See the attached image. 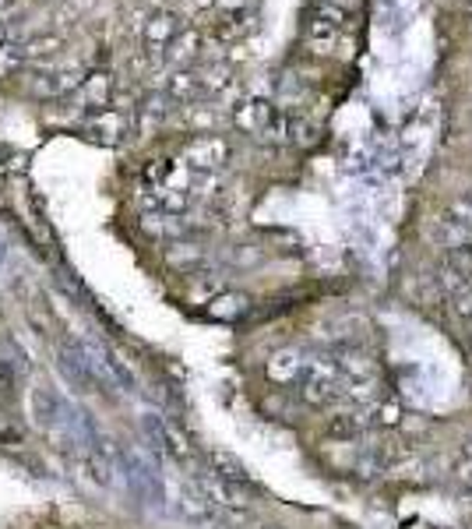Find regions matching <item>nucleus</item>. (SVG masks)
Here are the masks:
<instances>
[{
    "label": "nucleus",
    "mask_w": 472,
    "mask_h": 529,
    "mask_svg": "<svg viewBox=\"0 0 472 529\" xmlns=\"http://www.w3.org/2000/svg\"><path fill=\"white\" fill-rule=\"evenodd\" d=\"M230 159V141L219 134H198L183 145V166L190 174H215Z\"/></svg>",
    "instance_id": "f257e3e1"
},
{
    "label": "nucleus",
    "mask_w": 472,
    "mask_h": 529,
    "mask_svg": "<svg viewBox=\"0 0 472 529\" xmlns=\"http://www.w3.org/2000/svg\"><path fill=\"white\" fill-rule=\"evenodd\" d=\"M307 378H303V399L307 403H332V399H339L342 396V374H339V367L332 363V360H310L307 367Z\"/></svg>",
    "instance_id": "f03ea898"
},
{
    "label": "nucleus",
    "mask_w": 472,
    "mask_h": 529,
    "mask_svg": "<svg viewBox=\"0 0 472 529\" xmlns=\"http://www.w3.org/2000/svg\"><path fill=\"white\" fill-rule=\"evenodd\" d=\"M180 29V18L173 11H156L145 25H141V36H145V47H148V54L152 57H163V50L173 43V36H177Z\"/></svg>",
    "instance_id": "7ed1b4c3"
},
{
    "label": "nucleus",
    "mask_w": 472,
    "mask_h": 529,
    "mask_svg": "<svg viewBox=\"0 0 472 529\" xmlns=\"http://www.w3.org/2000/svg\"><path fill=\"white\" fill-rule=\"evenodd\" d=\"M85 131L92 138H99L103 145H117V141H123V134H127V117L120 110H114V107H103V110H92L85 117Z\"/></svg>",
    "instance_id": "20e7f679"
},
{
    "label": "nucleus",
    "mask_w": 472,
    "mask_h": 529,
    "mask_svg": "<svg viewBox=\"0 0 472 529\" xmlns=\"http://www.w3.org/2000/svg\"><path fill=\"white\" fill-rule=\"evenodd\" d=\"M275 117V107L268 103V99H247V103H240L236 107V127L240 131H250V134H265V127L272 124Z\"/></svg>",
    "instance_id": "39448f33"
},
{
    "label": "nucleus",
    "mask_w": 472,
    "mask_h": 529,
    "mask_svg": "<svg viewBox=\"0 0 472 529\" xmlns=\"http://www.w3.org/2000/svg\"><path fill=\"white\" fill-rule=\"evenodd\" d=\"M114 78L106 74V71H96V74H85V81H81V89H78V96H85V103L92 107V110H103V107H110V99H114Z\"/></svg>",
    "instance_id": "423d86ee"
},
{
    "label": "nucleus",
    "mask_w": 472,
    "mask_h": 529,
    "mask_svg": "<svg viewBox=\"0 0 472 529\" xmlns=\"http://www.w3.org/2000/svg\"><path fill=\"white\" fill-rule=\"evenodd\" d=\"M198 54H201V32L198 29H180L177 36H173V43L163 50V57L170 60V64H177V67L190 64Z\"/></svg>",
    "instance_id": "0eeeda50"
},
{
    "label": "nucleus",
    "mask_w": 472,
    "mask_h": 529,
    "mask_svg": "<svg viewBox=\"0 0 472 529\" xmlns=\"http://www.w3.org/2000/svg\"><path fill=\"white\" fill-rule=\"evenodd\" d=\"M303 367H307V360H303V353L299 350H279L272 360H268V378L279 381V385H290Z\"/></svg>",
    "instance_id": "6e6552de"
},
{
    "label": "nucleus",
    "mask_w": 472,
    "mask_h": 529,
    "mask_svg": "<svg viewBox=\"0 0 472 529\" xmlns=\"http://www.w3.org/2000/svg\"><path fill=\"white\" fill-rule=\"evenodd\" d=\"M18 50H21V60H50L63 50V36H57V32H43V36H32V39L18 43Z\"/></svg>",
    "instance_id": "1a4fd4ad"
},
{
    "label": "nucleus",
    "mask_w": 472,
    "mask_h": 529,
    "mask_svg": "<svg viewBox=\"0 0 472 529\" xmlns=\"http://www.w3.org/2000/svg\"><path fill=\"white\" fill-rule=\"evenodd\" d=\"M434 236H437L444 247H455V251H466V247H472V226L459 223L455 216H444V219L434 226Z\"/></svg>",
    "instance_id": "9d476101"
},
{
    "label": "nucleus",
    "mask_w": 472,
    "mask_h": 529,
    "mask_svg": "<svg viewBox=\"0 0 472 529\" xmlns=\"http://www.w3.org/2000/svg\"><path fill=\"white\" fill-rule=\"evenodd\" d=\"M335 367H339V374H346V378H374V360L359 350H346L339 356Z\"/></svg>",
    "instance_id": "9b49d317"
},
{
    "label": "nucleus",
    "mask_w": 472,
    "mask_h": 529,
    "mask_svg": "<svg viewBox=\"0 0 472 529\" xmlns=\"http://www.w3.org/2000/svg\"><path fill=\"white\" fill-rule=\"evenodd\" d=\"M85 74H88V71H81V67L57 71V74H50V85H46V92H50V96H74V92L81 89Z\"/></svg>",
    "instance_id": "f8f14e48"
},
{
    "label": "nucleus",
    "mask_w": 472,
    "mask_h": 529,
    "mask_svg": "<svg viewBox=\"0 0 472 529\" xmlns=\"http://www.w3.org/2000/svg\"><path fill=\"white\" fill-rule=\"evenodd\" d=\"M335 36H339V29L310 11V21H307V39H310V47H317V50H332Z\"/></svg>",
    "instance_id": "ddd939ff"
},
{
    "label": "nucleus",
    "mask_w": 472,
    "mask_h": 529,
    "mask_svg": "<svg viewBox=\"0 0 472 529\" xmlns=\"http://www.w3.org/2000/svg\"><path fill=\"white\" fill-rule=\"evenodd\" d=\"M243 311H247V296H240V294H223L208 303V314H212V318H223V321H233Z\"/></svg>",
    "instance_id": "4468645a"
},
{
    "label": "nucleus",
    "mask_w": 472,
    "mask_h": 529,
    "mask_svg": "<svg viewBox=\"0 0 472 529\" xmlns=\"http://www.w3.org/2000/svg\"><path fill=\"white\" fill-rule=\"evenodd\" d=\"M342 396H350L359 406H370L377 399V381L374 378H346L342 381Z\"/></svg>",
    "instance_id": "2eb2a0df"
},
{
    "label": "nucleus",
    "mask_w": 472,
    "mask_h": 529,
    "mask_svg": "<svg viewBox=\"0 0 472 529\" xmlns=\"http://www.w3.org/2000/svg\"><path fill=\"white\" fill-rule=\"evenodd\" d=\"M198 92H201V78H198V74L177 71V74L170 78V96H173V99H183V103H187V99H194Z\"/></svg>",
    "instance_id": "dca6fc26"
},
{
    "label": "nucleus",
    "mask_w": 472,
    "mask_h": 529,
    "mask_svg": "<svg viewBox=\"0 0 472 529\" xmlns=\"http://www.w3.org/2000/svg\"><path fill=\"white\" fill-rule=\"evenodd\" d=\"M170 170H173V159H148L141 170V180H145V187H163Z\"/></svg>",
    "instance_id": "f3484780"
},
{
    "label": "nucleus",
    "mask_w": 472,
    "mask_h": 529,
    "mask_svg": "<svg viewBox=\"0 0 472 529\" xmlns=\"http://www.w3.org/2000/svg\"><path fill=\"white\" fill-rule=\"evenodd\" d=\"M21 50H18V43H4L0 47V78H11V74H18L21 71Z\"/></svg>",
    "instance_id": "a211bd4d"
},
{
    "label": "nucleus",
    "mask_w": 472,
    "mask_h": 529,
    "mask_svg": "<svg viewBox=\"0 0 472 529\" xmlns=\"http://www.w3.org/2000/svg\"><path fill=\"white\" fill-rule=\"evenodd\" d=\"M370 416L381 423V427H392V423H399V416H402V410H399V403H381V406H374L370 403Z\"/></svg>",
    "instance_id": "6ab92c4d"
},
{
    "label": "nucleus",
    "mask_w": 472,
    "mask_h": 529,
    "mask_svg": "<svg viewBox=\"0 0 472 529\" xmlns=\"http://www.w3.org/2000/svg\"><path fill=\"white\" fill-rule=\"evenodd\" d=\"M448 216H455L459 223L472 226V187H469V194H466V198H462V201H459V205H455V209H451Z\"/></svg>",
    "instance_id": "aec40b11"
},
{
    "label": "nucleus",
    "mask_w": 472,
    "mask_h": 529,
    "mask_svg": "<svg viewBox=\"0 0 472 529\" xmlns=\"http://www.w3.org/2000/svg\"><path fill=\"white\" fill-rule=\"evenodd\" d=\"M250 0H215L212 7H219V11H243Z\"/></svg>",
    "instance_id": "412c9836"
},
{
    "label": "nucleus",
    "mask_w": 472,
    "mask_h": 529,
    "mask_svg": "<svg viewBox=\"0 0 472 529\" xmlns=\"http://www.w3.org/2000/svg\"><path fill=\"white\" fill-rule=\"evenodd\" d=\"M459 476H462V483H472V459H466V463H462Z\"/></svg>",
    "instance_id": "4be33fe9"
},
{
    "label": "nucleus",
    "mask_w": 472,
    "mask_h": 529,
    "mask_svg": "<svg viewBox=\"0 0 472 529\" xmlns=\"http://www.w3.org/2000/svg\"><path fill=\"white\" fill-rule=\"evenodd\" d=\"M4 43H11V25L0 18V47H4Z\"/></svg>",
    "instance_id": "5701e85b"
},
{
    "label": "nucleus",
    "mask_w": 472,
    "mask_h": 529,
    "mask_svg": "<svg viewBox=\"0 0 472 529\" xmlns=\"http://www.w3.org/2000/svg\"><path fill=\"white\" fill-rule=\"evenodd\" d=\"M7 388H11V378H7V371L0 367V392H7Z\"/></svg>",
    "instance_id": "b1692460"
},
{
    "label": "nucleus",
    "mask_w": 472,
    "mask_h": 529,
    "mask_svg": "<svg viewBox=\"0 0 472 529\" xmlns=\"http://www.w3.org/2000/svg\"><path fill=\"white\" fill-rule=\"evenodd\" d=\"M11 4H14V0H0V11H7V7H11Z\"/></svg>",
    "instance_id": "393cba45"
},
{
    "label": "nucleus",
    "mask_w": 472,
    "mask_h": 529,
    "mask_svg": "<svg viewBox=\"0 0 472 529\" xmlns=\"http://www.w3.org/2000/svg\"><path fill=\"white\" fill-rule=\"evenodd\" d=\"M466 11H469V14H472V0H469V4H466Z\"/></svg>",
    "instance_id": "a878e982"
},
{
    "label": "nucleus",
    "mask_w": 472,
    "mask_h": 529,
    "mask_svg": "<svg viewBox=\"0 0 472 529\" xmlns=\"http://www.w3.org/2000/svg\"><path fill=\"white\" fill-rule=\"evenodd\" d=\"M466 452H469V459H472V441H469V448H466Z\"/></svg>",
    "instance_id": "bb28decb"
},
{
    "label": "nucleus",
    "mask_w": 472,
    "mask_h": 529,
    "mask_svg": "<svg viewBox=\"0 0 472 529\" xmlns=\"http://www.w3.org/2000/svg\"><path fill=\"white\" fill-rule=\"evenodd\" d=\"M268 529H279V526H268Z\"/></svg>",
    "instance_id": "cd10ccee"
}]
</instances>
